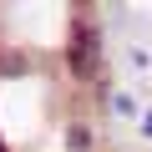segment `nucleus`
Segmentation results:
<instances>
[{
	"label": "nucleus",
	"instance_id": "f03ea898",
	"mask_svg": "<svg viewBox=\"0 0 152 152\" xmlns=\"http://www.w3.org/2000/svg\"><path fill=\"white\" fill-rule=\"evenodd\" d=\"M0 152H10V142H5V137H0Z\"/></svg>",
	"mask_w": 152,
	"mask_h": 152
},
{
	"label": "nucleus",
	"instance_id": "f257e3e1",
	"mask_svg": "<svg viewBox=\"0 0 152 152\" xmlns=\"http://www.w3.org/2000/svg\"><path fill=\"white\" fill-rule=\"evenodd\" d=\"M142 132H147V137H152V117H147V122H142Z\"/></svg>",
	"mask_w": 152,
	"mask_h": 152
}]
</instances>
